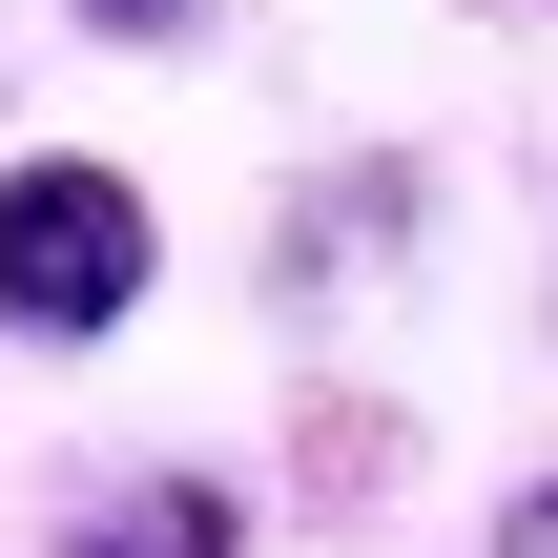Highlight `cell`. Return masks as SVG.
Returning <instances> with one entry per match:
<instances>
[{
    "mask_svg": "<svg viewBox=\"0 0 558 558\" xmlns=\"http://www.w3.org/2000/svg\"><path fill=\"white\" fill-rule=\"evenodd\" d=\"M414 228H435V166H414V145H331V166L269 207V311H352V290H393Z\"/></svg>",
    "mask_w": 558,
    "mask_h": 558,
    "instance_id": "7a4b0ae2",
    "label": "cell"
},
{
    "mask_svg": "<svg viewBox=\"0 0 558 558\" xmlns=\"http://www.w3.org/2000/svg\"><path fill=\"white\" fill-rule=\"evenodd\" d=\"M41 558H248V476L228 456H104L41 497Z\"/></svg>",
    "mask_w": 558,
    "mask_h": 558,
    "instance_id": "3957f363",
    "label": "cell"
},
{
    "mask_svg": "<svg viewBox=\"0 0 558 558\" xmlns=\"http://www.w3.org/2000/svg\"><path fill=\"white\" fill-rule=\"evenodd\" d=\"M83 41H124V62H166V41H207V0H62Z\"/></svg>",
    "mask_w": 558,
    "mask_h": 558,
    "instance_id": "277c9868",
    "label": "cell"
},
{
    "mask_svg": "<svg viewBox=\"0 0 558 558\" xmlns=\"http://www.w3.org/2000/svg\"><path fill=\"white\" fill-rule=\"evenodd\" d=\"M145 269H166V207H145L104 145H21V166H0V331H21V352L145 331Z\"/></svg>",
    "mask_w": 558,
    "mask_h": 558,
    "instance_id": "6da1fadb",
    "label": "cell"
},
{
    "mask_svg": "<svg viewBox=\"0 0 558 558\" xmlns=\"http://www.w3.org/2000/svg\"><path fill=\"white\" fill-rule=\"evenodd\" d=\"M476 558H558V456L518 476V497H497V518H476Z\"/></svg>",
    "mask_w": 558,
    "mask_h": 558,
    "instance_id": "5b68a950",
    "label": "cell"
}]
</instances>
